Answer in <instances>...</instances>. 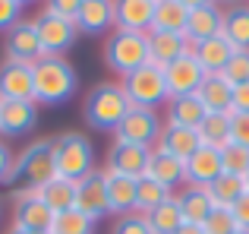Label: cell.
I'll return each mask as SVG.
<instances>
[{"label":"cell","mask_w":249,"mask_h":234,"mask_svg":"<svg viewBox=\"0 0 249 234\" xmlns=\"http://www.w3.org/2000/svg\"><path fill=\"white\" fill-rule=\"evenodd\" d=\"M51 177H57L54 168V136L35 139L13 158L10 174L3 177V187H13V193H41V187Z\"/></svg>","instance_id":"obj_1"},{"label":"cell","mask_w":249,"mask_h":234,"mask_svg":"<svg viewBox=\"0 0 249 234\" xmlns=\"http://www.w3.org/2000/svg\"><path fill=\"white\" fill-rule=\"evenodd\" d=\"M32 76H35V105L38 108H60L79 89V76L76 67L67 57H48L32 63Z\"/></svg>","instance_id":"obj_2"},{"label":"cell","mask_w":249,"mask_h":234,"mask_svg":"<svg viewBox=\"0 0 249 234\" xmlns=\"http://www.w3.org/2000/svg\"><path fill=\"white\" fill-rule=\"evenodd\" d=\"M129 108L133 105H129V98H126L120 82H98L82 101V117L98 133H114Z\"/></svg>","instance_id":"obj_3"},{"label":"cell","mask_w":249,"mask_h":234,"mask_svg":"<svg viewBox=\"0 0 249 234\" xmlns=\"http://www.w3.org/2000/svg\"><path fill=\"white\" fill-rule=\"evenodd\" d=\"M104 63H107L110 73L129 76L133 70L145 67L148 63V35L145 32H123V29H114L107 38H104Z\"/></svg>","instance_id":"obj_4"},{"label":"cell","mask_w":249,"mask_h":234,"mask_svg":"<svg viewBox=\"0 0 249 234\" xmlns=\"http://www.w3.org/2000/svg\"><path fill=\"white\" fill-rule=\"evenodd\" d=\"M54 168H57V177H67V180H82L85 174H91L95 171L91 139L76 133V130L54 136Z\"/></svg>","instance_id":"obj_5"},{"label":"cell","mask_w":249,"mask_h":234,"mask_svg":"<svg viewBox=\"0 0 249 234\" xmlns=\"http://www.w3.org/2000/svg\"><path fill=\"white\" fill-rule=\"evenodd\" d=\"M120 86H123V92H126V98H129L133 108H152V111H158L161 105L170 101L164 70L155 67V63H145V67L133 70L129 76L120 79Z\"/></svg>","instance_id":"obj_6"},{"label":"cell","mask_w":249,"mask_h":234,"mask_svg":"<svg viewBox=\"0 0 249 234\" xmlns=\"http://www.w3.org/2000/svg\"><path fill=\"white\" fill-rule=\"evenodd\" d=\"M35 29H38V38H41V51L48 57H67V51L79 41V29H76L73 19L54 16L48 10H41L35 16Z\"/></svg>","instance_id":"obj_7"},{"label":"cell","mask_w":249,"mask_h":234,"mask_svg":"<svg viewBox=\"0 0 249 234\" xmlns=\"http://www.w3.org/2000/svg\"><path fill=\"white\" fill-rule=\"evenodd\" d=\"M161 130H164V123H161V114L158 111H152V108H129L126 117L120 120V127L114 130V139L155 149Z\"/></svg>","instance_id":"obj_8"},{"label":"cell","mask_w":249,"mask_h":234,"mask_svg":"<svg viewBox=\"0 0 249 234\" xmlns=\"http://www.w3.org/2000/svg\"><path fill=\"white\" fill-rule=\"evenodd\" d=\"M54 212L44 206L41 193H13V231L19 234H48Z\"/></svg>","instance_id":"obj_9"},{"label":"cell","mask_w":249,"mask_h":234,"mask_svg":"<svg viewBox=\"0 0 249 234\" xmlns=\"http://www.w3.org/2000/svg\"><path fill=\"white\" fill-rule=\"evenodd\" d=\"M41 38H38L35 19H19L13 29L3 32V60H16V63H35L41 60Z\"/></svg>","instance_id":"obj_10"},{"label":"cell","mask_w":249,"mask_h":234,"mask_svg":"<svg viewBox=\"0 0 249 234\" xmlns=\"http://www.w3.org/2000/svg\"><path fill=\"white\" fill-rule=\"evenodd\" d=\"M76 209L82 215H89L91 222L110 215L107 209V177L104 168H95L91 174H85L82 180H76Z\"/></svg>","instance_id":"obj_11"},{"label":"cell","mask_w":249,"mask_h":234,"mask_svg":"<svg viewBox=\"0 0 249 234\" xmlns=\"http://www.w3.org/2000/svg\"><path fill=\"white\" fill-rule=\"evenodd\" d=\"M205 67L196 60V54H183L180 60H174L170 67H164V79H167V95L180 98V95H196L199 86L205 82Z\"/></svg>","instance_id":"obj_12"},{"label":"cell","mask_w":249,"mask_h":234,"mask_svg":"<svg viewBox=\"0 0 249 234\" xmlns=\"http://www.w3.org/2000/svg\"><path fill=\"white\" fill-rule=\"evenodd\" d=\"M0 101H35L32 63H16V60L0 63Z\"/></svg>","instance_id":"obj_13"},{"label":"cell","mask_w":249,"mask_h":234,"mask_svg":"<svg viewBox=\"0 0 249 234\" xmlns=\"http://www.w3.org/2000/svg\"><path fill=\"white\" fill-rule=\"evenodd\" d=\"M148 158H152V149L148 146H136V142H120L114 139L107 149V171L126 174V177H145L148 171Z\"/></svg>","instance_id":"obj_14"},{"label":"cell","mask_w":249,"mask_h":234,"mask_svg":"<svg viewBox=\"0 0 249 234\" xmlns=\"http://www.w3.org/2000/svg\"><path fill=\"white\" fill-rule=\"evenodd\" d=\"M38 127L35 101H0V139H19Z\"/></svg>","instance_id":"obj_15"},{"label":"cell","mask_w":249,"mask_h":234,"mask_svg":"<svg viewBox=\"0 0 249 234\" xmlns=\"http://www.w3.org/2000/svg\"><path fill=\"white\" fill-rule=\"evenodd\" d=\"M155 0H114V29L123 32H152Z\"/></svg>","instance_id":"obj_16"},{"label":"cell","mask_w":249,"mask_h":234,"mask_svg":"<svg viewBox=\"0 0 249 234\" xmlns=\"http://www.w3.org/2000/svg\"><path fill=\"white\" fill-rule=\"evenodd\" d=\"M221 174H224V165H221V149L199 146V149H196V155L186 161V187H212Z\"/></svg>","instance_id":"obj_17"},{"label":"cell","mask_w":249,"mask_h":234,"mask_svg":"<svg viewBox=\"0 0 249 234\" xmlns=\"http://www.w3.org/2000/svg\"><path fill=\"white\" fill-rule=\"evenodd\" d=\"M193 44L186 41V35H177V32H148V63L155 67H170L174 60H180L183 54H189Z\"/></svg>","instance_id":"obj_18"},{"label":"cell","mask_w":249,"mask_h":234,"mask_svg":"<svg viewBox=\"0 0 249 234\" xmlns=\"http://www.w3.org/2000/svg\"><path fill=\"white\" fill-rule=\"evenodd\" d=\"M73 22L79 35H107L114 29V0H82Z\"/></svg>","instance_id":"obj_19"},{"label":"cell","mask_w":249,"mask_h":234,"mask_svg":"<svg viewBox=\"0 0 249 234\" xmlns=\"http://www.w3.org/2000/svg\"><path fill=\"white\" fill-rule=\"evenodd\" d=\"M104 177H107V209L110 215H129L136 212V193H139V177H126V174H117L104 168Z\"/></svg>","instance_id":"obj_20"},{"label":"cell","mask_w":249,"mask_h":234,"mask_svg":"<svg viewBox=\"0 0 249 234\" xmlns=\"http://www.w3.org/2000/svg\"><path fill=\"white\" fill-rule=\"evenodd\" d=\"M218 32H224V10L221 3H212V6H199V10H189V22H186V41L199 44L205 38H214Z\"/></svg>","instance_id":"obj_21"},{"label":"cell","mask_w":249,"mask_h":234,"mask_svg":"<svg viewBox=\"0 0 249 234\" xmlns=\"http://www.w3.org/2000/svg\"><path fill=\"white\" fill-rule=\"evenodd\" d=\"M199 146H202V139H199V133H196V130L174 127V123H164L158 142H155V149H161V152L174 155V158H180V161H189Z\"/></svg>","instance_id":"obj_22"},{"label":"cell","mask_w":249,"mask_h":234,"mask_svg":"<svg viewBox=\"0 0 249 234\" xmlns=\"http://www.w3.org/2000/svg\"><path fill=\"white\" fill-rule=\"evenodd\" d=\"M145 177L158 180L161 187H167L170 193L177 190V187L186 184V161L174 158V155L161 152V149H152V158H148V171Z\"/></svg>","instance_id":"obj_23"},{"label":"cell","mask_w":249,"mask_h":234,"mask_svg":"<svg viewBox=\"0 0 249 234\" xmlns=\"http://www.w3.org/2000/svg\"><path fill=\"white\" fill-rule=\"evenodd\" d=\"M199 101L205 108V114H231V101H233V86H227L221 73H208L205 82L199 86Z\"/></svg>","instance_id":"obj_24"},{"label":"cell","mask_w":249,"mask_h":234,"mask_svg":"<svg viewBox=\"0 0 249 234\" xmlns=\"http://www.w3.org/2000/svg\"><path fill=\"white\" fill-rule=\"evenodd\" d=\"M233 44L227 41V35L224 32H218L214 38H205V41H199L193 48V54H196V60L205 67V73H221V70L227 67V60L233 57Z\"/></svg>","instance_id":"obj_25"},{"label":"cell","mask_w":249,"mask_h":234,"mask_svg":"<svg viewBox=\"0 0 249 234\" xmlns=\"http://www.w3.org/2000/svg\"><path fill=\"white\" fill-rule=\"evenodd\" d=\"M177 203H180L183 218L193 222V225H202L214 212V203H212L205 187H183V190L177 193Z\"/></svg>","instance_id":"obj_26"},{"label":"cell","mask_w":249,"mask_h":234,"mask_svg":"<svg viewBox=\"0 0 249 234\" xmlns=\"http://www.w3.org/2000/svg\"><path fill=\"white\" fill-rule=\"evenodd\" d=\"M205 117V108H202L199 95H180V98H170L167 101V123L174 127H189L196 130Z\"/></svg>","instance_id":"obj_27"},{"label":"cell","mask_w":249,"mask_h":234,"mask_svg":"<svg viewBox=\"0 0 249 234\" xmlns=\"http://www.w3.org/2000/svg\"><path fill=\"white\" fill-rule=\"evenodd\" d=\"M186 22H189V10L180 0H158L155 3V22H152L155 32H177V35H183Z\"/></svg>","instance_id":"obj_28"},{"label":"cell","mask_w":249,"mask_h":234,"mask_svg":"<svg viewBox=\"0 0 249 234\" xmlns=\"http://www.w3.org/2000/svg\"><path fill=\"white\" fill-rule=\"evenodd\" d=\"M41 199L51 212H67V209H76V180H67V177H51L48 184L41 187Z\"/></svg>","instance_id":"obj_29"},{"label":"cell","mask_w":249,"mask_h":234,"mask_svg":"<svg viewBox=\"0 0 249 234\" xmlns=\"http://www.w3.org/2000/svg\"><path fill=\"white\" fill-rule=\"evenodd\" d=\"M205 190H208V196H212L214 209H231V206L237 203L240 196H243L249 187H246V177H240V174H227V171H224L212 187H205Z\"/></svg>","instance_id":"obj_30"},{"label":"cell","mask_w":249,"mask_h":234,"mask_svg":"<svg viewBox=\"0 0 249 234\" xmlns=\"http://www.w3.org/2000/svg\"><path fill=\"white\" fill-rule=\"evenodd\" d=\"M224 35L237 51H249V3L224 10Z\"/></svg>","instance_id":"obj_31"},{"label":"cell","mask_w":249,"mask_h":234,"mask_svg":"<svg viewBox=\"0 0 249 234\" xmlns=\"http://www.w3.org/2000/svg\"><path fill=\"white\" fill-rule=\"evenodd\" d=\"M233 114V111H231ZM231 114H205L202 123L196 127L202 146H212V149H224L231 142Z\"/></svg>","instance_id":"obj_32"},{"label":"cell","mask_w":249,"mask_h":234,"mask_svg":"<svg viewBox=\"0 0 249 234\" xmlns=\"http://www.w3.org/2000/svg\"><path fill=\"white\" fill-rule=\"evenodd\" d=\"M145 218H148V228H152V234H174L183 222H186V218H183V212H180V203H177V193L170 199H164L158 209H152Z\"/></svg>","instance_id":"obj_33"},{"label":"cell","mask_w":249,"mask_h":234,"mask_svg":"<svg viewBox=\"0 0 249 234\" xmlns=\"http://www.w3.org/2000/svg\"><path fill=\"white\" fill-rule=\"evenodd\" d=\"M174 193L167 190V187H161L158 180L152 177H139V193H136V212L139 215H148L152 209H158L164 199H170Z\"/></svg>","instance_id":"obj_34"},{"label":"cell","mask_w":249,"mask_h":234,"mask_svg":"<svg viewBox=\"0 0 249 234\" xmlns=\"http://www.w3.org/2000/svg\"><path fill=\"white\" fill-rule=\"evenodd\" d=\"M48 234H95V222L89 215H82L79 209H67L54 215Z\"/></svg>","instance_id":"obj_35"},{"label":"cell","mask_w":249,"mask_h":234,"mask_svg":"<svg viewBox=\"0 0 249 234\" xmlns=\"http://www.w3.org/2000/svg\"><path fill=\"white\" fill-rule=\"evenodd\" d=\"M221 165H224L227 174H240V177H246V171H249V149L237 146V142H227V146L221 149Z\"/></svg>","instance_id":"obj_36"},{"label":"cell","mask_w":249,"mask_h":234,"mask_svg":"<svg viewBox=\"0 0 249 234\" xmlns=\"http://www.w3.org/2000/svg\"><path fill=\"white\" fill-rule=\"evenodd\" d=\"M221 76H224L227 86H243L249 82V51H233V57L227 60V67L221 70Z\"/></svg>","instance_id":"obj_37"},{"label":"cell","mask_w":249,"mask_h":234,"mask_svg":"<svg viewBox=\"0 0 249 234\" xmlns=\"http://www.w3.org/2000/svg\"><path fill=\"white\" fill-rule=\"evenodd\" d=\"M202 231L205 234H233L237 231V222H233L231 209H214L212 215L202 222Z\"/></svg>","instance_id":"obj_38"},{"label":"cell","mask_w":249,"mask_h":234,"mask_svg":"<svg viewBox=\"0 0 249 234\" xmlns=\"http://www.w3.org/2000/svg\"><path fill=\"white\" fill-rule=\"evenodd\" d=\"M110 234H152V228H148V218L139 215V212H129V215H120L114 222V228H110Z\"/></svg>","instance_id":"obj_39"},{"label":"cell","mask_w":249,"mask_h":234,"mask_svg":"<svg viewBox=\"0 0 249 234\" xmlns=\"http://www.w3.org/2000/svg\"><path fill=\"white\" fill-rule=\"evenodd\" d=\"M19 19H22V6H19L16 0H0V35H3L6 29H13Z\"/></svg>","instance_id":"obj_40"},{"label":"cell","mask_w":249,"mask_h":234,"mask_svg":"<svg viewBox=\"0 0 249 234\" xmlns=\"http://www.w3.org/2000/svg\"><path fill=\"white\" fill-rule=\"evenodd\" d=\"M231 142L249 149V114H231Z\"/></svg>","instance_id":"obj_41"},{"label":"cell","mask_w":249,"mask_h":234,"mask_svg":"<svg viewBox=\"0 0 249 234\" xmlns=\"http://www.w3.org/2000/svg\"><path fill=\"white\" fill-rule=\"evenodd\" d=\"M82 0H44V10L54 13V16H63V19H76Z\"/></svg>","instance_id":"obj_42"},{"label":"cell","mask_w":249,"mask_h":234,"mask_svg":"<svg viewBox=\"0 0 249 234\" xmlns=\"http://www.w3.org/2000/svg\"><path fill=\"white\" fill-rule=\"evenodd\" d=\"M231 215H233V222H237V228L249 231V190H246L243 196H240L237 203L231 206Z\"/></svg>","instance_id":"obj_43"},{"label":"cell","mask_w":249,"mask_h":234,"mask_svg":"<svg viewBox=\"0 0 249 234\" xmlns=\"http://www.w3.org/2000/svg\"><path fill=\"white\" fill-rule=\"evenodd\" d=\"M231 111H233V114H249V82H243V86L233 89Z\"/></svg>","instance_id":"obj_44"},{"label":"cell","mask_w":249,"mask_h":234,"mask_svg":"<svg viewBox=\"0 0 249 234\" xmlns=\"http://www.w3.org/2000/svg\"><path fill=\"white\" fill-rule=\"evenodd\" d=\"M13 158H16V155H13V152H10V146H6V142L0 139V184H3V177L10 174V168H13Z\"/></svg>","instance_id":"obj_45"},{"label":"cell","mask_w":249,"mask_h":234,"mask_svg":"<svg viewBox=\"0 0 249 234\" xmlns=\"http://www.w3.org/2000/svg\"><path fill=\"white\" fill-rule=\"evenodd\" d=\"M174 234H205V231H202V225H193V222H183V225H180V228H177Z\"/></svg>","instance_id":"obj_46"},{"label":"cell","mask_w":249,"mask_h":234,"mask_svg":"<svg viewBox=\"0 0 249 234\" xmlns=\"http://www.w3.org/2000/svg\"><path fill=\"white\" fill-rule=\"evenodd\" d=\"M186 10H199V6H212V3H218V0H180Z\"/></svg>","instance_id":"obj_47"},{"label":"cell","mask_w":249,"mask_h":234,"mask_svg":"<svg viewBox=\"0 0 249 234\" xmlns=\"http://www.w3.org/2000/svg\"><path fill=\"white\" fill-rule=\"evenodd\" d=\"M218 3H224V6H237V3H249V0H218Z\"/></svg>","instance_id":"obj_48"},{"label":"cell","mask_w":249,"mask_h":234,"mask_svg":"<svg viewBox=\"0 0 249 234\" xmlns=\"http://www.w3.org/2000/svg\"><path fill=\"white\" fill-rule=\"evenodd\" d=\"M16 3H19V6H29V3H32V0H16Z\"/></svg>","instance_id":"obj_49"},{"label":"cell","mask_w":249,"mask_h":234,"mask_svg":"<svg viewBox=\"0 0 249 234\" xmlns=\"http://www.w3.org/2000/svg\"><path fill=\"white\" fill-rule=\"evenodd\" d=\"M233 234H249V231H243V228H237V231H233Z\"/></svg>","instance_id":"obj_50"},{"label":"cell","mask_w":249,"mask_h":234,"mask_svg":"<svg viewBox=\"0 0 249 234\" xmlns=\"http://www.w3.org/2000/svg\"><path fill=\"white\" fill-rule=\"evenodd\" d=\"M246 187H249V171H246Z\"/></svg>","instance_id":"obj_51"},{"label":"cell","mask_w":249,"mask_h":234,"mask_svg":"<svg viewBox=\"0 0 249 234\" xmlns=\"http://www.w3.org/2000/svg\"><path fill=\"white\" fill-rule=\"evenodd\" d=\"M10 234H19V231H13V228H10Z\"/></svg>","instance_id":"obj_52"},{"label":"cell","mask_w":249,"mask_h":234,"mask_svg":"<svg viewBox=\"0 0 249 234\" xmlns=\"http://www.w3.org/2000/svg\"><path fill=\"white\" fill-rule=\"evenodd\" d=\"M0 215H3V206H0Z\"/></svg>","instance_id":"obj_53"},{"label":"cell","mask_w":249,"mask_h":234,"mask_svg":"<svg viewBox=\"0 0 249 234\" xmlns=\"http://www.w3.org/2000/svg\"><path fill=\"white\" fill-rule=\"evenodd\" d=\"M155 3H158V0H155Z\"/></svg>","instance_id":"obj_54"}]
</instances>
